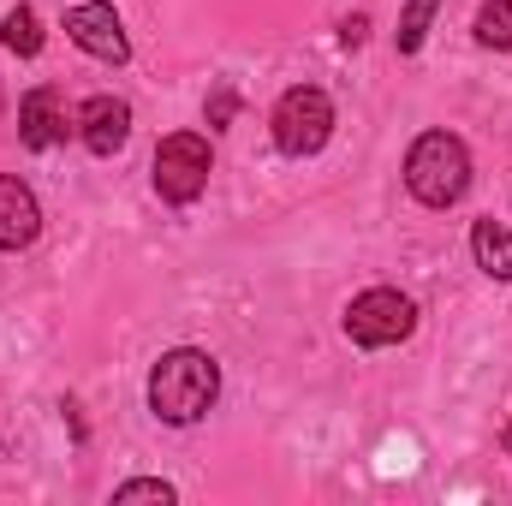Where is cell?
Masks as SVG:
<instances>
[{"label":"cell","mask_w":512,"mask_h":506,"mask_svg":"<svg viewBox=\"0 0 512 506\" xmlns=\"http://www.w3.org/2000/svg\"><path fill=\"white\" fill-rule=\"evenodd\" d=\"M66 131H72V120H66V96L60 90H30L24 96V108H18V137H24V149H54V143H66Z\"/></svg>","instance_id":"52a82bcc"},{"label":"cell","mask_w":512,"mask_h":506,"mask_svg":"<svg viewBox=\"0 0 512 506\" xmlns=\"http://www.w3.org/2000/svg\"><path fill=\"white\" fill-rule=\"evenodd\" d=\"M36 233H42L36 191L24 179H0V251H24Z\"/></svg>","instance_id":"9c48e42d"},{"label":"cell","mask_w":512,"mask_h":506,"mask_svg":"<svg viewBox=\"0 0 512 506\" xmlns=\"http://www.w3.org/2000/svg\"><path fill=\"white\" fill-rule=\"evenodd\" d=\"M501 447H507V453H512V423H507V435H501Z\"/></svg>","instance_id":"e0dca14e"},{"label":"cell","mask_w":512,"mask_h":506,"mask_svg":"<svg viewBox=\"0 0 512 506\" xmlns=\"http://www.w3.org/2000/svg\"><path fill=\"white\" fill-rule=\"evenodd\" d=\"M233 108H239V102H233V90H215V102H209V126H227V120H233Z\"/></svg>","instance_id":"9a60e30c"},{"label":"cell","mask_w":512,"mask_h":506,"mask_svg":"<svg viewBox=\"0 0 512 506\" xmlns=\"http://www.w3.org/2000/svg\"><path fill=\"white\" fill-rule=\"evenodd\" d=\"M334 131V102L316 90V84H298L274 102V143L286 155H316Z\"/></svg>","instance_id":"5b68a950"},{"label":"cell","mask_w":512,"mask_h":506,"mask_svg":"<svg viewBox=\"0 0 512 506\" xmlns=\"http://www.w3.org/2000/svg\"><path fill=\"white\" fill-rule=\"evenodd\" d=\"M471 251H477V268H483V274L512 280V227H501V221H477V227H471Z\"/></svg>","instance_id":"30bf717a"},{"label":"cell","mask_w":512,"mask_h":506,"mask_svg":"<svg viewBox=\"0 0 512 506\" xmlns=\"http://www.w3.org/2000/svg\"><path fill=\"white\" fill-rule=\"evenodd\" d=\"M435 12H441V0H405L399 30H393L399 54H417V48H423V36H429V18H435Z\"/></svg>","instance_id":"7c38bea8"},{"label":"cell","mask_w":512,"mask_h":506,"mask_svg":"<svg viewBox=\"0 0 512 506\" xmlns=\"http://www.w3.org/2000/svg\"><path fill=\"white\" fill-rule=\"evenodd\" d=\"M78 137L90 143V155H114L131 137V108L120 96H90V102L78 108Z\"/></svg>","instance_id":"ba28073f"},{"label":"cell","mask_w":512,"mask_h":506,"mask_svg":"<svg viewBox=\"0 0 512 506\" xmlns=\"http://www.w3.org/2000/svg\"><path fill=\"white\" fill-rule=\"evenodd\" d=\"M340 42H346V48H358V42H364V18H346V30H340Z\"/></svg>","instance_id":"2e32d148"},{"label":"cell","mask_w":512,"mask_h":506,"mask_svg":"<svg viewBox=\"0 0 512 506\" xmlns=\"http://www.w3.org/2000/svg\"><path fill=\"white\" fill-rule=\"evenodd\" d=\"M114 501L126 506V501H173V483H161V477H131V483H120V489H114Z\"/></svg>","instance_id":"5bb4252c"},{"label":"cell","mask_w":512,"mask_h":506,"mask_svg":"<svg viewBox=\"0 0 512 506\" xmlns=\"http://www.w3.org/2000/svg\"><path fill=\"white\" fill-rule=\"evenodd\" d=\"M411 328H417V304L393 286H370L346 304V334L358 346H399L411 340Z\"/></svg>","instance_id":"277c9868"},{"label":"cell","mask_w":512,"mask_h":506,"mask_svg":"<svg viewBox=\"0 0 512 506\" xmlns=\"http://www.w3.org/2000/svg\"><path fill=\"white\" fill-rule=\"evenodd\" d=\"M405 185L417 203L429 209H453L471 185V149L453 137V131H423L405 155Z\"/></svg>","instance_id":"7a4b0ae2"},{"label":"cell","mask_w":512,"mask_h":506,"mask_svg":"<svg viewBox=\"0 0 512 506\" xmlns=\"http://www.w3.org/2000/svg\"><path fill=\"white\" fill-rule=\"evenodd\" d=\"M209 173H215L209 137H197V131L161 137V149H155V191H161L167 203H197L203 185H209Z\"/></svg>","instance_id":"3957f363"},{"label":"cell","mask_w":512,"mask_h":506,"mask_svg":"<svg viewBox=\"0 0 512 506\" xmlns=\"http://www.w3.org/2000/svg\"><path fill=\"white\" fill-rule=\"evenodd\" d=\"M221 393V364L197 346H179V352H161V364L149 370V411L173 429L197 423Z\"/></svg>","instance_id":"6da1fadb"},{"label":"cell","mask_w":512,"mask_h":506,"mask_svg":"<svg viewBox=\"0 0 512 506\" xmlns=\"http://www.w3.org/2000/svg\"><path fill=\"white\" fill-rule=\"evenodd\" d=\"M471 30H477L483 48H512V0H483Z\"/></svg>","instance_id":"4fadbf2b"},{"label":"cell","mask_w":512,"mask_h":506,"mask_svg":"<svg viewBox=\"0 0 512 506\" xmlns=\"http://www.w3.org/2000/svg\"><path fill=\"white\" fill-rule=\"evenodd\" d=\"M0 42L18 54V60H30V54H42V18L30 12V6H12L6 18H0Z\"/></svg>","instance_id":"8fae6325"},{"label":"cell","mask_w":512,"mask_h":506,"mask_svg":"<svg viewBox=\"0 0 512 506\" xmlns=\"http://www.w3.org/2000/svg\"><path fill=\"white\" fill-rule=\"evenodd\" d=\"M66 36H72L84 54L108 60V66H120V60L131 54L126 24H120V12H114L108 0H84V6H72V12H66Z\"/></svg>","instance_id":"8992f818"}]
</instances>
